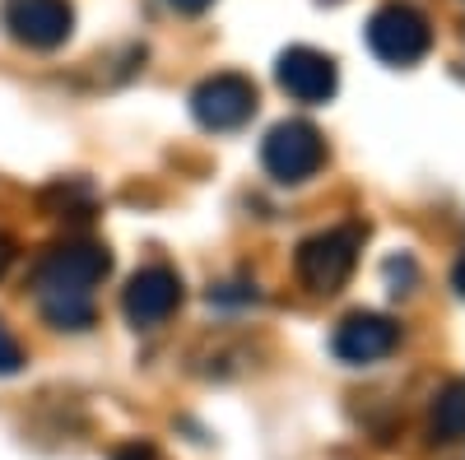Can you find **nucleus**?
<instances>
[{"label": "nucleus", "instance_id": "9d476101", "mask_svg": "<svg viewBox=\"0 0 465 460\" xmlns=\"http://www.w3.org/2000/svg\"><path fill=\"white\" fill-rule=\"evenodd\" d=\"M429 424H433V437L438 442H460L465 437V381H447V387L433 396V414H429Z\"/></svg>", "mask_w": 465, "mask_h": 460}, {"label": "nucleus", "instance_id": "20e7f679", "mask_svg": "<svg viewBox=\"0 0 465 460\" xmlns=\"http://www.w3.org/2000/svg\"><path fill=\"white\" fill-rule=\"evenodd\" d=\"M261 163L275 181L298 186V181L317 177L326 168V140L312 122H302V117L280 122V126H270V135L261 144Z\"/></svg>", "mask_w": 465, "mask_h": 460}, {"label": "nucleus", "instance_id": "f8f14e48", "mask_svg": "<svg viewBox=\"0 0 465 460\" xmlns=\"http://www.w3.org/2000/svg\"><path fill=\"white\" fill-rule=\"evenodd\" d=\"M112 460H159V455H153V446H144V442H131V446L116 451Z\"/></svg>", "mask_w": 465, "mask_h": 460}, {"label": "nucleus", "instance_id": "423d86ee", "mask_svg": "<svg viewBox=\"0 0 465 460\" xmlns=\"http://www.w3.org/2000/svg\"><path fill=\"white\" fill-rule=\"evenodd\" d=\"M10 37L33 52H56L65 37L74 33V10L70 0H5L0 5Z\"/></svg>", "mask_w": 465, "mask_h": 460}, {"label": "nucleus", "instance_id": "9b49d317", "mask_svg": "<svg viewBox=\"0 0 465 460\" xmlns=\"http://www.w3.org/2000/svg\"><path fill=\"white\" fill-rule=\"evenodd\" d=\"M24 367V349H19V339L10 335V326L0 321V377H10Z\"/></svg>", "mask_w": 465, "mask_h": 460}, {"label": "nucleus", "instance_id": "39448f33", "mask_svg": "<svg viewBox=\"0 0 465 460\" xmlns=\"http://www.w3.org/2000/svg\"><path fill=\"white\" fill-rule=\"evenodd\" d=\"M191 112H196V122L205 131H238L256 117V84L238 70L210 74L191 93Z\"/></svg>", "mask_w": 465, "mask_h": 460}, {"label": "nucleus", "instance_id": "7ed1b4c3", "mask_svg": "<svg viewBox=\"0 0 465 460\" xmlns=\"http://www.w3.org/2000/svg\"><path fill=\"white\" fill-rule=\"evenodd\" d=\"M368 47L386 65H401V70L419 65L433 47V24L419 5H410V0H386V5H377L372 19H368Z\"/></svg>", "mask_w": 465, "mask_h": 460}, {"label": "nucleus", "instance_id": "1a4fd4ad", "mask_svg": "<svg viewBox=\"0 0 465 460\" xmlns=\"http://www.w3.org/2000/svg\"><path fill=\"white\" fill-rule=\"evenodd\" d=\"M275 80H280V89H284L293 103L317 107V103H326V98L335 93L340 70H335V61H331L326 52H317V47H289V52H280V61H275Z\"/></svg>", "mask_w": 465, "mask_h": 460}, {"label": "nucleus", "instance_id": "ddd939ff", "mask_svg": "<svg viewBox=\"0 0 465 460\" xmlns=\"http://www.w3.org/2000/svg\"><path fill=\"white\" fill-rule=\"evenodd\" d=\"M173 10H182V15H201V10H210L214 0H168Z\"/></svg>", "mask_w": 465, "mask_h": 460}, {"label": "nucleus", "instance_id": "f03ea898", "mask_svg": "<svg viewBox=\"0 0 465 460\" xmlns=\"http://www.w3.org/2000/svg\"><path fill=\"white\" fill-rule=\"evenodd\" d=\"M363 238L368 233L359 223H340V228H326V233H312L293 256L298 279L312 293H340L344 279L354 275V265H359Z\"/></svg>", "mask_w": 465, "mask_h": 460}, {"label": "nucleus", "instance_id": "f257e3e1", "mask_svg": "<svg viewBox=\"0 0 465 460\" xmlns=\"http://www.w3.org/2000/svg\"><path fill=\"white\" fill-rule=\"evenodd\" d=\"M112 256L103 242H61L43 256L33 275L37 302L52 326L61 330H84L94 326V289L107 279Z\"/></svg>", "mask_w": 465, "mask_h": 460}, {"label": "nucleus", "instance_id": "6e6552de", "mask_svg": "<svg viewBox=\"0 0 465 460\" xmlns=\"http://www.w3.org/2000/svg\"><path fill=\"white\" fill-rule=\"evenodd\" d=\"M396 344H401V326L381 312H349L331 335L335 358L349 363V367H372L391 354Z\"/></svg>", "mask_w": 465, "mask_h": 460}, {"label": "nucleus", "instance_id": "0eeeda50", "mask_svg": "<svg viewBox=\"0 0 465 460\" xmlns=\"http://www.w3.org/2000/svg\"><path fill=\"white\" fill-rule=\"evenodd\" d=\"M177 307H182V275L173 265H144V270L131 275V284L122 293V312L135 330L163 326Z\"/></svg>", "mask_w": 465, "mask_h": 460}, {"label": "nucleus", "instance_id": "4468645a", "mask_svg": "<svg viewBox=\"0 0 465 460\" xmlns=\"http://www.w3.org/2000/svg\"><path fill=\"white\" fill-rule=\"evenodd\" d=\"M10 260H15V242L0 233V279H5V270H10Z\"/></svg>", "mask_w": 465, "mask_h": 460}]
</instances>
